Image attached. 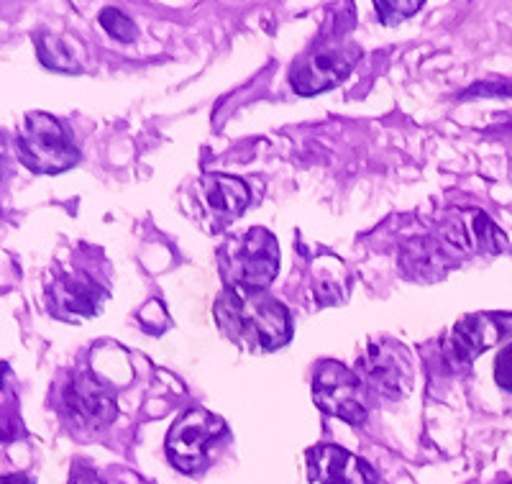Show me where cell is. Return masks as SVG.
I'll return each mask as SVG.
<instances>
[{
  "label": "cell",
  "mask_w": 512,
  "mask_h": 484,
  "mask_svg": "<svg viewBox=\"0 0 512 484\" xmlns=\"http://www.w3.org/2000/svg\"><path fill=\"white\" fill-rule=\"evenodd\" d=\"M216 321L233 344L254 354L280 349L292 336L285 305L256 287L228 285L216 300Z\"/></svg>",
  "instance_id": "obj_1"
},
{
  "label": "cell",
  "mask_w": 512,
  "mask_h": 484,
  "mask_svg": "<svg viewBox=\"0 0 512 484\" xmlns=\"http://www.w3.org/2000/svg\"><path fill=\"white\" fill-rule=\"evenodd\" d=\"M16 154L36 175H59L72 170L80 159L70 131L49 113L31 111L16 136Z\"/></svg>",
  "instance_id": "obj_2"
},
{
  "label": "cell",
  "mask_w": 512,
  "mask_h": 484,
  "mask_svg": "<svg viewBox=\"0 0 512 484\" xmlns=\"http://www.w3.org/2000/svg\"><path fill=\"white\" fill-rule=\"evenodd\" d=\"M356 374L367 390L382 400H402L413 387V362L405 346L392 339H379L369 344V349L356 362Z\"/></svg>",
  "instance_id": "obj_3"
},
{
  "label": "cell",
  "mask_w": 512,
  "mask_h": 484,
  "mask_svg": "<svg viewBox=\"0 0 512 484\" xmlns=\"http://www.w3.org/2000/svg\"><path fill=\"white\" fill-rule=\"evenodd\" d=\"M359 57L361 49L354 41H344L341 36L333 41H320L292 70V88L300 95H315L336 88L338 82L354 70Z\"/></svg>",
  "instance_id": "obj_4"
},
{
  "label": "cell",
  "mask_w": 512,
  "mask_h": 484,
  "mask_svg": "<svg viewBox=\"0 0 512 484\" xmlns=\"http://www.w3.org/2000/svg\"><path fill=\"white\" fill-rule=\"evenodd\" d=\"M313 397L326 415L359 426L367 418V387L359 374L338 362H320L315 369Z\"/></svg>",
  "instance_id": "obj_5"
},
{
  "label": "cell",
  "mask_w": 512,
  "mask_h": 484,
  "mask_svg": "<svg viewBox=\"0 0 512 484\" xmlns=\"http://www.w3.org/2000/svg\"><path fill=\"white\" fill-rule=\"evenodd\" d=\"M226 431L223 420L208 410H187L175 426L169 428L167 456L175 469L198 474L208 464V449Z\"/></svg>",
  "instance_id": "obj_6"
},
{
  "label": "cell",
  "mask_w": 512,
  "mask_h": 484,
  "mask_svg": "<svg viewBox=\"0 0 512 484\" xmlns=\"http://www.w3.org/2000/svg\"><path fill=\"white\" fill-rule=\"evenodd\" d=\"M228 277L231 285H244L264 290L277 277L280 269V249L277 239L264 228H251L249 234L233 241L228 251Z\"/></svg>",
  "instance_id": "obj_7"
},
{
  "label": "cell",
  "mask_w": 512,
  "mask_h": 484,
  "mask_svg": "<svg viewBox=\"0 0 512 484\" xmlns=\"http://www.w3.org/2000/svg\"><path fill=\"white\" fill-rule=\"evenodd\" d=\"M438 244L446 254H500L507 239L484 210H456L438 226Z\"/></svg>",
  "instance_id": "obj_8"
},
{
  "label": "cell",
  "mask_w": 512,
  "mask_h": 484,
  "mask_svg": "<svg viewBox=\"0 0 512 484\" xmlns=\"http://www.w3.org/2000/svg\"><path fill=\"white\" fill-rule=\"evenodd\" d=\"M62 400L64 410L77 428L98 431L116 418V395L95 374H75Z\"/></svg>",
  "instance_id": "obj_9"
},
{
  "label": "cell",
  "mask_w": 512,
  "mask_h": 484,
  "mask_svg": "<svg viewBox=\"0 0 512 484\" xmlns=\"http://www.w3.org/2000/svg\"><path fill=\"white\" fill-rule=\"evenodd\" d=\"M512 336V313H474L461 318L448 339V351L459 364L474 362L482 351Z\"/></svg>",
  "instance_id": "obj_10"
},
{
  "label": "cell",
  "mask_w": 512,
  "mask_h": 484,
  "mask_svg": "<svg viewBox=\"0 0 512 484\" xmlns=\"http://www.w3.org/2000/svg\"><path fill=\"white\" fill-rule=\"evenodd\" d=\"M108 300V292L82 272H64L54 277L47 292V308L54 318L72 321V318H90L98 315Z\"/></svg>",
  "instance_id": "obj_11"
},
{
  "label": "cell",
  "mask_w": 512,
  "mask_h": 484,
  "mask_svg": "<svg viewBox=\"0 0 512 484\" xmlns=\"http://www.w3.org/2000/svg\"><path fill=\"white\" fill-rule=\"evenodd\" d=\"M310 477L318 484H374V472L367 461H361L341 446H318L308 451Z\"/></svg>",
  "instance_id": "obj_12"
},
{
  "label": "cell",
  "mask_w": 512,
  "mask_h": 484,
  "mask_svg": "<svg viewBox=\"0 0 512 484\" xmlns=\"http://www.w3.org/2000/svg\"><path fill=\"white\" fill-rule=\"evenodd\" d=\"M205 198L213 213L223 218H236L249 205V187L236 177L208 175L205 177Z\"/></svg>",
  "instance_id": "obj_13"
},
{
  "label": "cell",
  "mask_w": 512,
  "mask_h": 484,
  "mask_svg": "<svg viewBox=\"0 0 512 484\" xmlns=\"http://www.w3.org/2000/svg\"><path fill=\"white\" fill-rule=\"evenodd\" d=\"M36 54L47 70L54 72H80L82 62L77 59L75 44L59 34H34Z\"/></svg>",
  "instance_id": "obj_14"
},
{
  "label": "cell",
  "mask_w": 512,
  "mask_h": 484,
  "mask_svg": "<svg viewBox=\"0 0 512 484\" xmlns=\"http://www.w3.org/2000/svg\"><path fill=\"white\" fill-rule=\"evenodd\" d=\"M377 16L384 26H395L420 11V0H377Z\"/></svg>",
  "instance_id": "obj_15"
},
{
  "label": "cell",
  "mask_w": 512,
  "mask_h": 484,
  "mask_svg": "<svg viewBox=\"0 0 512 484\" xmlns=\"http://www.w3.org/2000/svg\"><path fill=\"white\" fill-rule=\"evenodd\" d=\"M100 26H103L113 39L123 41V44H131V41L136 39L134 21H131L123 11H118V8H105V11H100Z\"/></svg>",
  "instance_id": "obj_16"
},
{
  "label": "cell",
  "mask_w": 512,
  "mask_h": 484,
  "mask_svg": "<svg viewBox=\"0 0 512 484\" xmlns=\"http://www.w3.org/2000/svg\"><path fill=\"white\" fill-rule=\"evenodd\" d=\"M495 380L505 392H512V344L500 351L495 362Z\"/></svg>",
  "instance_id": "obj_17"
},
{
  "label": "cell",
  "mask_w": 512,
  "mask_h": 484,
  "mask_svg": "<svg viewBox=\"0 0 512 484\" xmlns=\"http://www.w3.org/2000/svg\"><path fill=\"white\" fill-rule=\"evenodd\" d=\"M13 180V152L8 134L0 131V193L6 190L8 182Z\"/></svg>",
  "instance_id": "obj_18"
},
{
  "label": "cell",
  "mask_w": 512,
  "mask_h": 484,
  "mask_svg": "<svg viewBox=\"0 0 512 484\" xmlns=\"http://www.w3.org/2000/svg\"><path fill=\"white\" fill-rule=\"evenodd\" d=\"M70 484H105V482L98 477V474L93 472V469L77 464V467L72 469V474H70Z\"/></svg>",
  "instance_id": "obj_19"
},
{
  "label": "cell",
  "mask_w": 512,
  "mask_h": 484,
  "mask_svg": "<svg viewBox=\"0 0 512 484\" xmlns=\"http://www.w3.org/2000/svg\"><path fill=\"white\" fill-rule=\"evenodd\" d=\"M0 484H34L26 474H6V477H0Z\"/></svg>",
  "instance_id": "obj_20"
},
{
  "label": "cell",
  "mask_w": 512,
  "mask_h": 484,
  "mask_svg": "<svg viewBox=\"0 0 512 484\" xmlns=\"http://www.w3.org/2000/svg\"><path fill=\"white\" fill-rule=\"evenodd\" d=\"M6 374H8V364L0 362V385H3V377H6Z\"/></svg>",
  "instance_id": "obj_21"
}]
</instances>
